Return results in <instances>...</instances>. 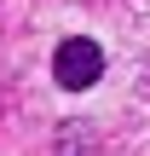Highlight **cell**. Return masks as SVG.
Masks as SVG:
<instances>
[{
    "label": "cell",
    "instance_id": "6da1fadb",
    "mask_svg": "<svg viewBox=\"0 0 150 156\" xmlns=\"http://www.w3.org/2000/svg\"><path fill=\"white\" fill-rule=\"evenodd\" d=\"M52 75H58V87H69V93L92 87V81L104 75V46H98V41H64V46L52 52Z\"/></svg>",
    "mask_w": 150,
    "mask_h": 156
},
{
    "label": "cell",
    "instance_id": "7a4b0ae2",
    "mask_svg": "<svg viewBox=\"0 0 150 156\" xmlns=\"http://www.w3.org/2000/svg\"><path fill=\"white\" fill-rule=\"evenodd\" d=\"M58 139H64V145H58V156H81V151H92V145H81V139H92V127H81V122H69Z\"/></svg>",
    "mask_w": 150,
    "mask_h": 156
}]
</instances>
